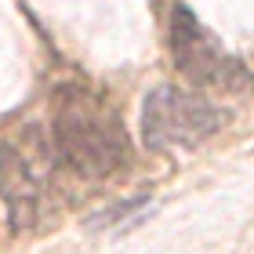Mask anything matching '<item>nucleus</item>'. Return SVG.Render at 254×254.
<instances>
[{"instance_id":"nucleus-1","label":"nucleus","mask_w":254,"mask_h":254,"mask_svg":"<svg viewBox=\"0 0 254 254\" xmlns=\"http://www.w3.org/2000/svg\"><path fill=\"white\" fill-rule=\"evenodd\" d=\"M51 131L59 156L84 178H109L131 160L120 117L84 87L59 91Z\"/></svg>"},{"instance_id":"nucleus-2","label":"nucleus","mask_w":254,"mask_h":254,"mask_svg":"<svg viewBox=\"0 0 254 254\" xmlns=\"http://www.w3.org/2000/svg\"><path fill=\"white\" fill-rule=\"evenodd\" d=\"M229 124V109L207 95H189L178 87H156L142 106V134L149 149H200Z\"/></svg>"},{"instance_id":"nucleus-3","label":"nucleus","mask_w":254,"mask_h":254,"mask_svg":"<svg viewBox=\"0 0 254 254\" xmlns=\"http://www.w3.org/2000/svg\"><path fill=\"white\" fill-rule=\"evenodd\" d=\"M171 48H175V65L192 84L214 87V91L247 87V69L236 59H229L218 48V40L211 33H203V26L186 7H175V18H171Z\"/></svg>"},{"instance_id":"nucleus-4","label":"nucleus","mask_w":254,"mask_h":254,"mask_svg":"<svg viewBox=\"0 0 254 254\" xmlns=\"http://www.w3.org/2000/svg\"><path fill=\"white\" fill-rule=\"evenodd\" d=\"M0 196L7 203V222L15 233H26V229L37 222L40 211V186L33 178L29 164L22 160L11 145H0Z\"/></svg>"}]
</instances>
